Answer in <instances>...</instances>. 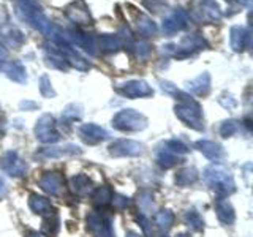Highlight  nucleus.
<instances>
[{
  "label": "nucleus",
  "instance_id": "f257e3e1",
  "mask_svg": "<svg viewBox=\"0 0 253 237\" xmlns=\"http://www.w3.org/2000/svg\"><path fill=\"white\" fill-rule=\"evenodd\" d=\"M204 180L208 182V185L213 192H217L221 196L231 195L236 190V184H234L231 171L218 163H213L204 169Z\"/></svg>",
  "mask_w": 253,
  "mask_h": 237
},
{
  "label": "nucleus",
  "instance_id": "f03ea898",
  "mask_svg": "<svg viewBox=\"0 0 253 237\" xmlns=\"http://www.w3.org/2000/svg\"><path fill=\"white\" fill-rule=\"evenodd\" d=\"M174 113H176L179 120L184 122L187 126L193 130L201 131L204 130V120H203V109L200 103H196L193 98H184L180 100L176 106H174Z\"/></svg>",
  "mask_w": 253,
  "mask_h": 237
},
{
  "label": "nucleus",
  "instance_id": "7ed1b4c3",
  "mask_svg": "<svg viewBox=\"0 0 253 237\" xmlns=\"http://www.w3.org/2000/svg\"><path fill=\"white\" fill-rule=\"evenodd\" d=\"M206 47H209L208 41H206L200 34H195V35L185 37L179 44L163 46V52L172 55V57H177V59H187V57H193L195 54L206 49Z\"/></svg>",
  "mask_w": 253,
  "mask_h": 237
},
{
  "label": "nucleus",
  "instance_id": "20e7f679",
  "mask_svg": "<svg viewBox=\"0 0 253 237\" xmlns=\"http://www.w3.org/2000/svg\"><path fill=\"white\" fill-rule=\"evenodd\" d=\"M113 126L119 131H141L147 126V117L134 109H122L113 117Z\"/></svg>",
  "mask_w": 253,
  "mask_h": 237
},
{
  "label": "nucleus",
  "instance_id": "39448f33",
  "mask_svg": "<svg viewBox=\"0 0 253 237\" xmlns=\"http://www.w3.org/2000/svg\"><path fill=\"white\" fill-rule=\"evenodd\" d=\"M35 136L43 144H55L60 141V133L55 128V120L51 114H43L37 120Z\"/></svg>",
  "mask_w": 253,
  "mask_h": 237
},
{
  "label": "nucleus",
  "instance_id": "423d86ee",
  "mask_svg": "<svg viewBox=\"0 0 253 237\" xmlns=\"http://www.w3.org/2000/svg\"><path fill=\"white\" fill-rule=\"evenodd\" d=\"M0 169L10 177H21L27 171V163L16 150H6L3 155H0Z\"/></svg>",
  "mask_w": 253,
  "mask_h": 237
},
{
  "label": "nucleus",
  "instance_id": "0eeeda50",
  "mask_svg": "<svg viewBox=\"0 0 253 237\" xmlns=\"http://www.w3.org/2000/svg\"><path fill=\"white\" fill-rule=\"evenodd\" d=\"M63 38L65 41L71 46H78L83 47V49L90 54V55H97V40L92 35L85 34V32L79 30V29H70L68 32H63Z\"/></svg>",
  "mask_w": 253,
  "mask_h": 237
},
{
  "label": "nucleus",
  "instance_id": "6e6552de",
  "mask_svg": "<svg viewBox=\"0 0 253 237\" xmlns=\"http://www.w3.org/2000/svg\"><path fill=\"white\" fill-rule=\"evenodd\" d=\"M111 157H139L144 154V144L133 139H117L113 144H109Z\"/></svg>",
  "mask_w": 253,
  "mask_h": 237
},
{
  "label": "nucleus",
  "instance_id": "1a4fd4ad",
  "mask_svg": "<svg viewBox=\"0 0 253 237\" xmlns=\"http://www.w3.org/2000/svg\"><path fill=\"white\" fill-rule=\"evenodd\" d=\"M87 228H89L93 237H116L111 220L97 212H92L87 215Z\"/></svg>",
  "mask_w": 253,
  "mask_h": 237
},
{
  "label": "nucleus",
  "instance_id": "9d476101",
  "mask_svg": "<svg viewBox=\"0 0 253 237\" xmlns=\"http://www.w3.org/2000/svg\"><path fill=\"white\" fill-rule=\"evenodd\" d=\"M65 16L76 26H89L93 22L89 6L85 5L84 0H75V2L68 3L65 6Z\"/></svg>",
  "mask_w": 253,
  "mask_h": 237
},
{
  "label": "nucleus",
  "instance_id": "9b49d317",
  "mask_svg": "<svg viewBox=\"0 0 253 237\" xmlns=\"http://www.w3.org/2000/svg\"><path fill=\"white\" fill-rule=\"evenodd\" d=\"M117 90L126 98H144V97H152L154 95V89L146 81H142V79L126 81L119 85Z\"/></svg>",
  "mask_w": 253,
  "mask_h": 237
},
{
  "label": "nucleus",
  "instance_id": "f8f14e48",
  "mask_svg": "<svg viewBox=\"0 0 253 237\" xmlns=\"http://www.w3.org/2000/svg\"><path fill=\"white\" fill-rule=\"evenodd\" d=\"M83 149L76 144H65V146H51L40 149L35 154V157L43 158V160H55V158H63V157H75L81 155Z\"/></svg>",
  "mask_w": 253,
  "mask_h": 237
},
{
  "label": "nucleus",
  "instance_id": "ddd939ff",
  "mask_svg": "<svg viewBox=\"0 0 253 237\" xmlns=\"http://www.w3.org/2000/svg\"><path fill=\"white\" fill-rule=\"evenodd\" d=\"M190 24V16L187 14V11L184 10H174L168 18L163 19V32L165 35L168 37H172L174 34H177V32H182L188 27Z\"/></svg>",
  "mask_w": 253,
  "mask_h": 237
},
{
  "label": "nucleus",
  "instance_id": "4468645a",
  "mask_svg": "<svg viewBox=\"0 0 253 237\" xmlns=\"http://www.w3.org/2000/svg\"><path fill=\"white\" fill-rule=\"evenodd\" d=\"M195 16L203 24H212L221 19V11L215 0H200L198 8L195 10Z\"/></svg>",
  "mask_w": 253,
  "mask_h": 237
},
{
  "label": "nucleus",
  "instance_id": "2eb2a0df",
  "mask_svg": "<svg viewBox=\"0 0 253 237\" xmlns=\"http://www.w3.org/2000/svg\"><path fill=\"white\" fill-rule=\"evenodd\" d=\"M0 71H3L6 78H10L11 81L18 84H26L27 82V71L24 65L18 60H10L0 63Z\"/></svg>",
  "mask_w": 253,
  "mask_h": 237
},
{
  "label": "nucleus",
  "instance_id": "dca6fc26",
  "mask_svg": "<svg viewBox=\"0 0 253 237\" xmlns=\"http://www.w3.org/2000/svg\"><path fill=\"white\" fill-rule=\"evenodd\" d=\"M79 134H81V138L85 142H89V144H97V142L108 139V131L97 123L81 125L79 126Z\"/></svg>",
  "mask_w": 253,
  "mask_h": 237
},
{
  "label": "nucleus",
  "instance_id": "f3484780",
  "mask_svg": "<svg viewBox=\"0 0 253 237\" xmlns=\"http://www.w3.org/2000/svg\"><path fill=\"white\" fill-rule=\"evenodd\" d=\"M195 147L200 150V152L206 157L209 158V160L212 161H220L221 158L225 157V150L223 147H221L220 144H217V142L213 141H208V139H200L195 142Z\"/></svg>",
  "mask_w": 253,
  "mask_h": 237
},
{
  "label": "nucleus",
  "instance_id": "a211bd4d",
  "mask_svg": "<svg viewBox=\"0 0 253 237\" xmlns=\"http://www.w3.org/2000/svg\"><path fill=\"white\" fill-rule=\"evenodd\" d=\"M250 43V32L242 26H233L229 30V44L233 51L242 52Z\"/></svg>",
  "mask_w": 253,
  "mask_h": 237
},
{
  "label": "nucleus",
  "instance_id": "6ab92c4d",
  "mask_svg": "<svg viewBox=\"0 0 253 237\" xmlns=\"http://www.w3.org/2000/svg\"><path fill=\"white\" fill-rule=\"evenodd\" d=\"M40 188L44 193L51 196H57L63 188V180L59 172H44V176L40 179Z\"/></svg>",
  "mask_w": 253,
  "mask_h": 237
},
{
  "label": "nucleus",
  "instance_id": "aec40b11",
  "mask_svg": "<svg viewBox=\"0 0 253 237\" xmlns=\"http://www.w3.org/2000/svg\"><path fill=\"white\" fill-rule=\"evenodd\" d=\"M155 161H157L158 166H160V168L169 169V168L176 166L180 161V155H176L174 152H171V150L166 147L163 142H160V144H158L157 149H155Z\"/></svg>",
  "mask_w": 253,
  "mask_h": 237
},
{
  "label": "nucleus",
  "instance_id": "412c9836",
  "mask_svg": "<svg viewBox=\"0 0 253 237\" xmlns=\"http://www.w3.org/2000/svg\"><path fill=\"white\" fill-rule=\"evenodd\" d=\"M185 90L193 95H198V97L208 95L211 90V75L208 71H204V73H201L198 78L192 79V81L185 84Z\"/></svg>",
  "mask_w": 253,
  "mask_h": 237
},
{
  "label": "nucleus",
  "instance_id": "4be33fe9",
  "mask_svg": "<svg viewBox=\"0 0 253 237\" xmlns=\"http://www.w3.org/2000/svg\"><path fill=\"white\" fill-rule=\"evenodd\" d=\"M215 212H217L218 220L223 225H233L234 223V220H236L234 207L228 199H225V198H218V199L215 201Z\"/></svg>",
  "mask_w": 253,
  "mask_h": 237
},
{
  "label": "nucleus",
  "instance_id": "5701e85b",
  "mask_svg": "<svg viewBox=\"0 0 253 237\" xmlns=\"http://www.w3.org/2000/svg\"><path fill=\"white\" fill-rule=\"evenodd\" d=\"M29 207L34 213H38V215H44V213H52V205L51 201L47 199L44 196H40L37 193L30 195V199H29Z\"/></svg>",
  "mask_w": 253,
  "mask_h": 237
},
{
  "label": "nucleus",
  "instance_id": "b1692460",
  "mask_svg": "<svg viewBox=\"0 0 253 237\" xmlns=\"http://www.w3.org/2000/svg\"><path fill=\"white\" fill-rule=\"evenodd\" d=\"M70 188L78 196H85L92 190V180L85 174H76V176L70 179Z\"/></svg>",
  "mask_w": 253,
  "mask_h": 237
},
{
  "label": "nucleus",
  "instance_id": "393cba45",
  "mask_svg": "<svg viewBox=\"0 0 253 237\" xmlns=\"http://www.w3.org/2000/svg\"><path fill=\"white\" fill-rule=\"evenodd\" d=\"M136 29H138V34L146 38L154 37L157 34V24L154 22V19L142 13L136 16Z\"/></svg>",
  "mask_w": 253,
  "mask_h": 237
},
{
  "label": "nucleus",
  "instance_id": "a878e982",
  "mask_svg": "<svg viewBox=\"0 0 253 237\" xmlns=\"http://www.w3.org/2000/svg\"><path fill=\"white\" fill-rule=\"evenodd\" d=\"M100 49L106 54H113V52H117L121 49V40H119L117 35H109V34H103L98 37V44Z\"/></svg>",
  "mask_w": 253,
  "mask_h": 237
},
{
  "label": "nucleus",
  "instance_id": "bb28decb",
  "mask_svg": "<svg viewBox=\"0 0 253 237\" xmlns=\"http://www.w3.org/2000/svg\"><path fill=\"white\" fill-rule=\"evenodd\" d=\"M198 180V171L195 168H184L176 174V184L180 187H188Z\"/></svg>",
  "mask_w": 253,
  "mask_h": 237
},
{
  "label": "nucleus",
  "instance_id": "cd10ccee",
  "mask_svg": "<svg viewBox=\"0 0 253 237\" xmlns=\"http://www.w3.org/2000/svg\"><path fill=\"white\" fill-rule=\"evenodd\" d=\"M113 195H114L113 190H111L108 185H103V187H98L97 190H95L92 198H93L95 204L108 205V204H111V201H113Z\"/></svg>",
  "mask_w": 253,
  "mask_h": 237
},
{
  "label": "nucleus",
  "instance_id": "c85d7f7f",
  "mask_svg": "<svg viewBox=\"0 0 253 237\" xmlns=\"http://www.w3.org/2000/svg\"><path fill=\"white\" fill-rule=\"evenodd\" d=\"M184 220H185V223L193 229V231H203L204 229V220L195 209L187 210L185 215H184Z\"/></svg>",
  "mask_w": 253,
  "mask_h": 237
},
{
  "label": "nucleus",
  "instance_id": "c756f323",
  "mask_svg": "<svg viewBox=\"0 0 253 237\" xmlns=\"http://www.w3.org/2000/svg\"><path fill=\"white\" fill-rule=\"evenodd\" d=\"M47 63H49L51 67L54 68H59L62 71H67L70 68V65L67 63V60L63 59V55L55 49V47H52L51 51H47Z\"/></svg>",
  "mask_w": 253,
  "mask_h": 237
},
{
  "label": "nucleus",
  "instance_id": "7c9ffc66",
  "mask_svg": "<svg viewBox=\"0 0 253 237\" xmlns=\"http://www.w3.org/2000/svg\"><path fill=\"white\" fill-rule=\"evenodd\" d=\"M155 223L160 229H169L174 223V213L169 209H162L160 212H157L155 215Z\"/></svg>",
  "mask_w": 253,
  "mask_h": 237
},
{
  "label": "nucleus",
  "instance_id": "2f4dec72",
  "mask_svg": "<svg viewBox=\"0 0 253 237\" xmlns=\"http://www.w3.org/2000/svg\"><path fill=\"white\" fill-rule=\"evenodd\" d=\"M5 41L8 46L14 47V49H18V47H21L24 44V41H26V37H24V34L21 30L18 29H10L8 32H5Z\"/></svg>",
  "mask_w": 253,
  "mask_h": 237
},
{
  "label": "nucleus",
  "instance_id": "473e14b6",
  "mask_svg": "<svg viewBox=\"0 0 253 237\" xmlns=\"http://www.w3.org/2000/svg\"><path fill=\"white\" fill-rule=\"evenodd\" d=\"M83 117V106L81 105H76V103H71V105H68L65 109H63L62 113V120L65 118V120H78V118Z\"/></svg>",
  "mask_w": 253,
  "mask_h": 237
},
{
  "label": "nucleus",
  "instance_id": "72a5a7b5",
  "mask_svg": "<svg viewBox=\"0 0 253 237\" xmlns=\"http://www.w3.org/2000/svg\"><path fill=\"white\" fill-rule=\"evenodd\" d=\"M241 128V123L237 120H233V118H229V120H225L223 123L220 125V136L221 138H229L236 134Z\"/></svg>",
  "mask_w": 253,
  "mask_h": 237
},
{
  "label": "nucleus",
  "instance_id": "f704fd0d",
  "mask_svg": "<svg viewBox=\"0 0 253 237\" xmlns=\"http://www.w3.org/2000/svg\"><path fill=\"white\" fill-rule=\"evenodd\" d=\"M40 92H42V95L44 98H54L55 97V90L52 89V84H51V79L47 78L46 75H43L42 78H40Z\"/></svg>",
  "mask_w": 253,
  "mask_h": 237
},
{
  "label": "nucleus",
  "instance_id": "c9c22d12",
  "mask_svg": "<svg viewBox=\"0 0 253 237\" xmlns=\"http://www.w3.org/2000/svg\"><path fill=\"white\" fill-rule=\"evenodd\" d=\"M163 144L168 147L171 152H174L176 155H184L188 152V146L184 144L182 141L179 139H168V141H163Z\"/></svg>",
  "mask_w": 253,
  "mask_h": 237
},
{
  "label": "nucleus",
  "instance_id": "e433bc0d",
  "mask_svg": "<svg viewBox=\"0 0 253 237\" xmlns=\"http://www.w3.org/2000/svg\"><path fill=\"white\" fill-rule=\"evenodd\" d=\"M160 87H162L163 92L169 93V95H174V97H179V101L184 100V98H188V95L185 92H180L177 87L174 85V84H171L169 81H160Z\"/></svg>",
  "mask_w": 253,
  "mask_h": 237
},
{
  "label": "nucleus",
  "instance_id": "4c0bfd02",
  "mask_svg": "<svg viewBox=\"0 0 253 237\" xmlns=\"http://www.w3.org/2000/svg\"><path fill=\"white\" fill-rule=\"evenodd\" d=\"M131 49L136 52L139 59H146V57H149V54L152 52V46H150L147 41H134Z\"/></svg>",
  "mask_w": 253,
  "mask_h": 237
},
{
  "label": "nucleus",
  "instance_id": "58836bf2",
  "mask_svg": "<svg viewBox=\"0 0 253 237\" xmlns=\"http://www.w3.org/2000/svg\"><path fill=\"white\" fill-rule=\"evenodd\" d=\"M43 229H44L47 234H55V233L59 231V218L57 217H52V218L44 220Z\"/></svg>",
  "mask_w": 253,
  "mask_h": 237
},
{
  "label": "nucleus",
  "instance_id": "ea45409f",
  "mask_svg": "<svg viewBox=\"0 0 253 237\" xmlns=\"http://www.w3.org/2000/svg\"><path fill=\"white\" fill-rule=\"evenodd\" d=\"M111 202H113L117 209H125L130 205V199L126 196H122V195H113V201Z\"/></svg>",
  "mask_w": 253,
  "mask_h": 237
},
{
  "label": "nucleus",
  "instance_id": "a19ab883",
  "mask_svg": "<svg viewBox=\"0 0 253 237\" xmlns=\"http://www.w3.org/2000/svg\"><path fill=\"white\" fill-rule=\"evenodd\" d=\"M139 207L142 209V210H146V209H149L150 205L154 204V201H152V195L150 193H142L141 196H139Z\"/></svg>",
  "mask_w": 253,
  "mask_h": 237
},
{
  "label": "nucleus",
  "instance_id": "79ce46f5",
  "mask_svg": "<svg viewBox=\"0 0 253 237\" xmlns=\"http://www.w3.org/2000/svg\"><path fill=\"white\" fill-rule=\"evenodd\" d=\"M218 101H220V105L223 106V108H226V109H233V108L237 106V101H236V98H233V95H228V97H221Z\"/></svg>",
  "mask_w": 253,
  "mask_h": 237
},
{
  "label": "nucleus",
  "instance_id": "37998d69",
  "mask_svg": "<svg viewBox=\"0 0 253 237\" xmlns=\"http://www.w3.org/2000/svg\"><path fill=\"white\" fill-rule=\"evenodd\" d=\"M163 3H165V0H144L146 8H149L150 11H160Z\"/></svg>",
  "mask_w": 253,
  "mask_h": 237
},
{
  "label": "nucleus",
  "instance_id": "c03bdc74",
  "mask_svg": "<svg viewBox=\"0 0 253 237\" xmlns=\"http://www.w3.org/2000/svg\"><path fill=\"white\" fill-rule=\"evenodd\" d=\"M138 221H139L141 228L144 229V233H146V234H150V226H149V220H147V217L144 215V213H139V215H138Z\"/></svg>",
  "mask_w": 253,
  "mask_h": 237
},
{
  "label": "nucleus",
  "instance_id": "a18cd8bd",
  "mask_svg": "<svg viewBox=\"0 0 253 237\" xmlns=\"http://www.w3.org/2000/svg\"><path fill=\"white\" fill-rule=\"evenodd\" d=\"M6 192H8V188H6V182L5 179L0 176V201L3 199V198L6 196Z\"/></svg>",
  "mask_w": 253,
  "mask_h": 237
},
{
  "label": "nucleus",
  "instance_id": "49530a36",
  "mask_svg": "<svg viewBox=\"0 0 253 237\" xmlns=\"http://www.w3.org/2000/svg\"><path fill=\"white\" fill-rule=\"evenodd\" d=\"M226 2L236 3V5H239V6H247V8H250L252 3H253V0H226Z\"/></svg>",
  "mask_w": 253,
  "mask_h": 237
},
{
  "label": "nucleus",
  "instance_id": "de8ad7c7",
  "mask_svg": "<svg viewBox=\"0 0 253 237\" xmlns=\"http://www.w3.org/2000/svg\"><path fill=\"white\" fill-rule=\"evenodd\" d=\"M19 106H21V109H26V111L38 108V105H37V103H34V101H22Z\"/></svg>",
  "mask_w": 253,
  "mask_h": 237
},
{
  "label": "nucleus",
  "instance_id": "09e8293b",
  "mask_svg": "<svg viewBox=\"0 0 253 237\" xmlns=\"http://www.w3.org/2000/svg\"><path fill=\"white\" fill-rule=\"evenodd\" d=\"M8 59V51H6V47L3 44H0V63H3L6 62Z\"/></svg>",
  "mask_w": 253,
  "mask_h": 237
},
{
  "label": "nucleus",
  "instance_id": "8fccbe9b",
  "mask_svg": "<svg viewBox=\"0 0 253 237\" xmlns=\"http://www.w3.org/2000/svg\"><path fill=\"white\" fill-rule=\"evenodd\" d=\"M26 237H44L43 234H40L38 231H27Z\"/></svg>",
  "mask_w": 253,
  "mask_h": 237
},
{
  "label": "nucleus",
  "instance_id": "3c124183",
  "mask_svg": "<svg viewBox=\"0 0 253 237\" xmlns=\"http://www.w3.org/2000/svg\"><path fill=\"white\" fill-rule=\"evenodd\" d=\"M3 134H5V125H3L2 120H0V138H2Z\"/></svg>",
  "mask_w": 253,
  "mask_h": 237
},
{
  "label": "nucleus",
  "instance_id": "603ef678",
  "mask_svg": "<svg viewBox=\"0 0 253 237\" xmlns=\"http://www.w3.org/2000/svg\"><path fill=\"white\" fill-rule=\"evenodd\" d=\"M126 237H141V236H139V234H136V233H130Z\"/></svg>",
  "mask_w": 253,
  "mask_h": 237
},
{
  "label": "nucleus",
  "instance_id": "864d4df0",
  "mask_svg": "<svg viewBox=\"0 0 253 237\" xmlns=\"http://www.w3.org/2000/svg\"><path fill=\"white\" fill-rule=\"evenodd\" d=\"M179 237H192V236H190V234H180Z\"/></svg>",
  "mask_w": 253,
  "mask_h": 237
},
{
  "label": "nucleus",
  "instance_id": "5fc2aeb1",
  "mask_svg": "<svg viewBox=\"0 0 253 237\" xmlns=\"http://www.w3.org/2000/svg\"><path fill=\"white\" fill-rule=\"evenodd\" d=\"M160 237H168V236H160Z\"/></svg>",
  "mask_w": 253,
  "mask_h": 237
}]
</instances>
